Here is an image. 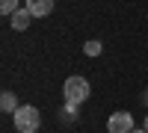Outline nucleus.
I'll list each match as a JSON object with an SVG mask.
<instances>
[{
    "label": "nucleus",
    "instance_id": "obj_6",
    "mask_svg": "<svg viewBox=\"0 0 148 133\" xmlns=\"http://www.w3.org/2000/svg\"><path fill=\"white\" fill-rule=\"evenodd\" d=\"M0 110L9 113V115H15L18 104H15V95H12V92H3V95H0Z\"/></svg>",
    "mask_w": 148,
    "mask_h": 133
},
{
    "label": "nucleus",
    "instance_id": "obj_9",
    "mask_svg": "<svg viewBox=\"0 0 148 133\" xmlns=\"http://www.w3.org/2000/svg\"><path fill=\"white\" fill-rule=\"evenodd\" d=\"M83 50H86V56H98L101 53V42H86Z\"/></svg>",
    "mask_w": 148,
    "mask_h": 133
},
{
    "label": "nucleus",
    "instance_id": "obj_11",
    "mask_svg": "<svg viewBox=\"0 0 148 133\" xmlns=\"http://www.w3.org/2000/svg\"><path fill=\"white\" fill-rule=\"evenodd\" d=\"M142 101H145V104H148V92H145V98H142Z\"/></svg>",
    "mask_w": 148,
    "mask_h": 133
},
{
    "label": "nucleus",
    "instance_id": "obj_7",
    "mask_svg": "<svg viewBox=\"0 0 148 133\" xmlns=\"http://www.w3.org/2000/svg\"><path fill=\"white\" fill-rule=\"evenodd\" d=\"M0 12H3V15H15L18 12V0H0Z\"/></svg>",
    "mask_w": 148,
    "mask_h": 133
},
{
    "label": "nucleus",
    "instance_id": "obj_12",
    "mask_svg": "<svg viewBox=\"0 0 148 133\" xmlns=\"http://www.w3.org/2000/svg\"><path fill=\"white\" fill-rule=\"evenodd\" d=\"M145 130H148V115H145Z\"/></svg>",
    "mask_w": 148,
    "mask_h": 133
},
{
    "label": "nucleus",
    "instance_id": "obj_5",
    "mask_svg": "<svg viewBox=\"0 0 148 133\" xmlns=\"http://www.w3.org/2000/svg\"><path fill=\"white\" fill-rule=\"evenodd\" d=\"M30 21H33V12L24 6V9H18L15 15H9V24H12V30H27L30 27Z\"/></svg>",
    "mask_w": 148,
    "mask_h": 133
},
{
    "label": "nucleus",
    "instance_id": "obj_2",
    "mask_svg": "<svg viewBox=\"0 0 148 133\" xmlns=\"http://www.w3.org/2000/svg\"><path fill=\"white\" fill-rule=\"evenodd\" d=\"M12 121H15V130L18 133H36L42 124V115L36 106H18L15 115H12Z\"/></svg>",
    "mask_w": 148,
    "mask_h": 133
},
{
    "label": "nucleus",
    "instance_id": "obj_3",
    "mask_svg": "<svg viewBox=\"0 0 148 133\" xmlns=\"http://www.w3.org/2000/svg\"><path fill=\"white\" fill-rule=\"evenodd\" d=\"M107 130H110V133H130V130H136V127H133V115L125 113V110L113 113V115H110V121H107Z\"/></svg>",
    "mask_w": 148,
    "mask_h": 133
},
{
    "label": "nucleus",
    "instance_id": "obj_10",
    "mask_svg": "<svg viewBox=\"0 0 148 133\" xmlns=\"http://www.w3.org/2000/svg\"><path fill=\"white\" fill-rule=\"evenodd\" d=\"M130 133H148V130H145V127H142V130H130Z\"/></svg>",
    "mask_w": 148,
    "mask_h": 133
},
{
    "label": "nucleus",
    "instance_id": "obj_8",
    "mask_svg": "<svg viewBox=\"0 0 148 133\" xmlns=\"http://www.w3.org/2000/svg\"><path fill=\"white\" fill-rule=\"evenodd\" d=\"M62 118L74 121V118H77V104H68V101H65V106H62Z\"/></svg>",
    "mask_w": 148,
    "mask_h": 133
},
{
    "label": "nucleus",
    "instance_id": "obj_1",
    "mask_svg": "<svg viewBox=\"0 0 148 133\" xmlns=\"http://www.w3.org/2000/svg\"><path fill=\"white\" fill-rule=\"evenodd\" d=\"M89 80L86 77H80V74H71L68 80H65V86H62V95H65V101L68 104H83V101H89Z\"/></svg>",
    "mask_w": 148,
    "mask_h": 133
},
{
    "label": "nucleus",
    "instance_id": "obj_4",
    "mask_svg": "<svg viewBox=\"0 0 148 133\" xmlns=\"http://www.w3.org/2000/svg\"><path fill=\"white\" fill-rule=\"evenodd\" d=\"M27 9L33 12V18H45L53 12V0H27Z\"/></svg>",
    "mask_w": 148,
    "mask_h": 133
}]
</instances>
